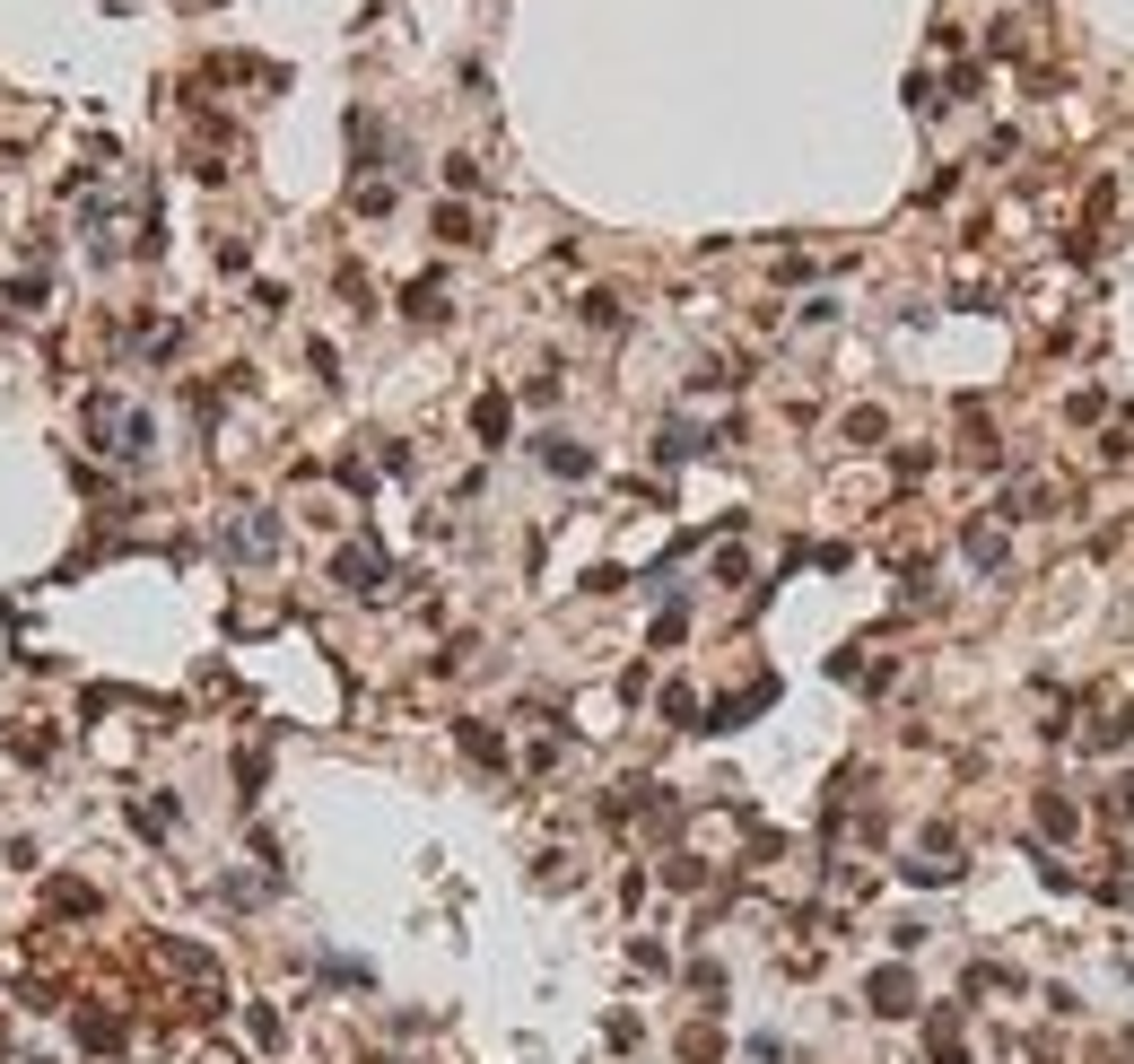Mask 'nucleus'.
<instances>
[{"instance_id": "nucleus-1", "label": "nucleus", "mask_w": 1134, "mask_h": 1064, "mask_svg": "<svg viewBox=\"0 0 1134 1064\" xmlns=\"http://www.w3.org/2000/svg\"><path fill=\"white\" fill-rule=\"evenodd\" d=\"M332 585H341V593H384V550L375 542H350L341 559H332Z\"/></svg>"}, {"instance_id": "nucleus-2", "label": "nucleus", "mask_w": 1134, "mask_h": 1064, "mask_svg": "<svg viewBox=\"0 0 1134 1064\" xmlns=\"http://www.w3.org/2000/svg\"><path fill=\"white\" fill-rule=\"evenodd\" d=\"M280 550V523L262 515V506H245L236 523H227V559H271Z\"/></svg>"}, {"instance_id": "nucleus-3", "label": "nucleus", "mask_w": 1134, "mask_h": 1064, "mask_svg": "<svg viewBox=\"0 0 1134 1064\" xmlns=\"http://www.w3.org/2000/svg\"><path fill=\"white\" fill-rule=\"evenodd\" d=\"M532 462H542V472H559V481H593V454H585L576 437H532Z\"/></svg>"}, {"instance_id": "nucleus-4", "label": "nucleus", "mask_w": 1134, "mask_h": 1064, "mask_svg": "<svg viewBox=\"0 0 1134 1064\" xmlns=\"http://www.w3.org/2000/svg\"><path fill=\"white\" fill-rule=\"evenodd\" d=\"M864 1004H873L882 1021H899V1013H916V977H908V969H873V986H864Z\"/></svg>"}, {"instance_id": "nucleus-5", "label": "nucleus", "mask_w": 1134, "mask_h": 1064, "mask_svg": "<svg viewBox=\"0 0 1134 1064\" xmlns=\"http://www.w3.org/2000/svg\"><path fill=\"white\" fill-rule=\"evenodd\" d=\"M707 445H716V437L690 428V419H663V428H654V462H690V454H707Z\"/></svg>"}, {"instance_id": "nucleus-6", "label": "nucleus", "mask_w": 1134, "mask_h": 1064, "mask_svg": "<svg viewBox=\"0 0 1134 1064\" xmlns=\"http://www.w3.org/2000/svg\"><path fill=\"white\" fill-rule=\"evenodd\" d=\"M79 1047H88V1055H114V1047H122V1021H114L105 1004H88V1013H79Z\"/></svg>"}, {"instance_id": "nucleus-7", "label": "nucleus", "mask_w": 1134, "mask_h": 1064, "mask_svg": "<svg viewBox=\"0 0 1134 1064\" xmlns=\"http://www.w3.org/2000/svg\"><path fill=\"white\" fill-rule=\"evenodd\" d=\"M506 393H481V402H472V428H481V445H506Z\"/></svg>"}, {"instance_id": "nucleus-8", "label": "nucleus", "mask_w": 1134, "mask_h": 1064, "mask_svg": "<svg viewBox=\"0 0 1134 1064\" xmlns=\"http://www.w3.org/2000/svg\"><path fill=\"white\" fill-rule=\"evenodd\" d=\"M454 742H462V759H481V768H498V759H506V742L489 734V724H472V715H462V734H454Z\"/></svg>"}, {"instance_id": "nucleus-9", "label": "nucleus", "mask_w": 1134, "mask_h": 1064, "mask_svg": "<svg viewBox=\"0 0 1134 1064\" xmlns=\"http://www.w3.org/2000/svg\"><path fill=\"white\" fill-rule=\"evenodd\" d=\"M402 314H411V323H445V280H411Z\"/></svg>"}, {"instance_id": "nucleus-10", "label": "nucleus", "mask_w": 1134, "mask_h": 1064, "mask_svg": "<svg viewBox=\"0 0 1134 1064\" xmlns=\"http://www.w3.org/2000/svg\"><path fill=\"white\" fill-rule=\"evenodd\" d=\"M44 907H53V916H97V890H88V882H53Z\"/></svg>"}, {"instance_id": "nucleus-11", "label": "nucleus", "mask_w": 1134, "mask_h": 1064, "mask_svg": "<svg viewBox=\"0 0 1134 1064\" xmlns=\"http://www.w3.org/2000/svg\"><path fill=\"white\" fill-rule=\"evenodd\" d=\"M437 236H445V245H481V219L462 210V202H445V210H437Z\"/></svg>"}, {"instance_id": "nucleus-12", "label": "nucleus", "mask_w": 1134, "mask_h": 1064, "mask_svg": "<svg viewBox=\"0 0 1134 1064\" xmlns=\"http://www.w3.org/2000/svg\"><path fill=\"white\" fill-rule=\"evenodd\" d=\"M960 550H969V567H1004V542H995L986 523H969V532H960Z\"/></svg>"}, {"instance_id": "nucleus-13", "label": "nucleus", "mask_w": 1134, "mask_h": 1064, "mask_svg": "<svg viewBox=\"0 0 1134 1064\" xmlns=\"http://www.w3.org/2000/svg\"><path fill=\"white\" fill-rule=\"evenodd\" d=\"M899 873H908V882H916V890H943V882H952V873H960V863H933V855H908V863H899Z\"/></svg>"}, {"instance_id": "nucleus-14", "label": "nucleus", "mask_w": 1134, "mask_h": 1064, "mask_svg": "<svg viewBox=\"0 0 1134 1064\" xmlns=\"http://www.w3.org/2000/svg\"><path fill=\"white\" fill-rule=\"evenodd\" d=\"M576 314H585V323H593V331H620V297H612V289H593V297H585V306H576Z\"/></svg>"}, {"instance_id": "nucleus-15", "label": "nucleus", "mask_w": 1134, "mask_h": 1064, "mask_svg": "<svg viewBox=\"0 0 1134 1064\" xmlns=\"http://www.w3.org/2000/svg\"><path fill=\"white\" fill-rule=\"evenodd\" d=\"M10 751H18L27 768H53V734H27V724H18V734H10Z\"/></svg>"}, {"instance_id": "nucleus-16", "label": "nucleus", "mask_w": 1134, "mask_h": 1064, "mask_svg": "<svg viewBox=\"0 0 1134 1064\" xmlns=\"http://www.w3.org/2000/svg\"><path fill=\"white\" fill-rule=\"evenodd\" d=\"M663 715H673V724H690V734H698V698L673 681V690H663Z\"/></svg>"}, {"instance_id": "nucleus-17", "label": "nucleus", "mask_w": 1134, "mask_h": 1064, "mask_svg": "<svg viewBox=\"0 0 1134 1064\" xmlns=\"http://www.w3.org/2000/svg\"><path fill=\"white\" fill-rule=\"evenodd\" d=\"M350 202H358L367 219H384V210H393V183H358V192H350Z\"/></svg>"}, {"instance_id": "nucleus-18", "label": "nucleus", "mask_w": 1134, "mask_h": 1064, "mask_svg": "<svg viewBox=\"0 0 1134 1064\" xmlns=\"http://www.w3.org/2000/svg\"><path fill=\"white\" fill-rule=\"evenodd\" d=\"M245 1030H253L262 1047H280V1013H271V1004H253V1013H245Z\"/></svg>"}]
</instances>
